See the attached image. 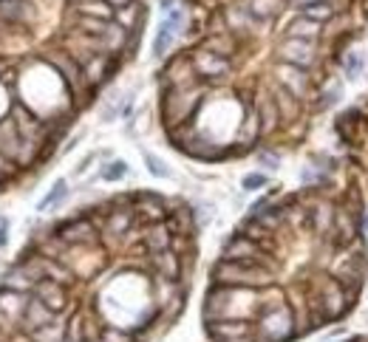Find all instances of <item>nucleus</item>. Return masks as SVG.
<instances>
[{
  "mask_svg": "<svg viewBox=\"0 0 368 342\" xmlns=\"http://www.w3.org/2000/svg\"><path fill=\"white\" fill-rule=\"evenodd\" d=\"M122 3H128V0H108V6H122Z\"/></svg>",
  "mask_w": 368,
  "mask_h": 342,
  "instance_id": "c9c22d12",
  "label": "nucleus"
},
{
  "mask_svg": "<svg viewBox=\"0 0 368 342\" xmlns=\"http://www.w3.org/2000/svg\"><path fill=\"white\" fill-rule=\"evenodd\" d=\"M43 60L49 62L57 74H62L65 85L68 88H82L85 85V77H82V65L68 54V51H57V54H43Z\"/></svg>",
  "mask_w": 368,
  "mask_h": 342,
  "instance_id": "423d86ee",
  "label": "nucleus"
},
{
  "mask_svg": "<svg viewBox=\"0 0 368 342\" xmlns=\"http://www.w3.org/2000/svg\"><path fill=\"white\" fill-rule=\"evenodd\" d=\"M100 175H102V181H119V178H125V175H128V164L122 162V158H117V162L105 164Z\"/></svg>",
  "mask_w": 368,
  "mask_h": 342,
  "instance_id": "cd10ccee",
  "label": "nucleus"
},
{
  "mask_svg": "<svg viewBox=\"0 0 368 342\" xmlns=\"http://www.w3.org/2000/svg\"><path fill=\"white\" fill-rule=\"evenodd\" d=\"M278 80H281V88H286L289 94H295L297 99L306 94V71L303 68L284 62V65H278Z\"/></svg>",
  "mask_w": 368,
  "mask_h": 342,
  "instance_id": "4468645a",
  "label": "nucleus"
},
{
  "mask_svg": "<svg viewBox=\"0 0 368 342\" xmlns=\"http://www.w3.org/2000/svg\"><path fill=\"white\" fill-rule=\"evenodd\" d=\"M258 158H261V162H264L269 170H275V167H278V156H275V153H261Z\"/></svg>",
  "mask_w": 368,
  "mask_h": 342,
  "instance_id": "473e14b6",
  "label": "nucleus"
},
{
  "mask_svg": "<svg viewBox=\"0 0 368 342\" xmlns=\"http://www.w3.org/2000/svg\"><path fill=\"white\" fill-rule=\"evenodd\" d=\"M32 294L37 300H43L54 314H62L65 306H68V289L62 283H57V280H37Z\"/></svg>",
  "mask_w": 368,
  "mask_h": 342,
  "instance_id": "9d476101",
  "label": "nucleus"
},
{
  "mask_svg": "<svg viewBox=\"0 0 368 342\" xmlns=\"http://www.w3.org/2000/svg\"><path fill=\"white\" fill-rule=\"evenodd\" d=\"M100 337L105 342H133V334L125 331V328H117V326H102L100 328Z\"/></svg>",
  "mask_w": 368,
  "mask_h": 342,
  "instance_id": "bb28decb",
  "label": "nucleus"
},
{
  "mask_svg": "<svg viewBox=\"0 0 368 342\" xmlns=\"http://www.w3.org/2000/svg\"><path fill=\"white\" fill-rule=\"evenodd\" d=\"M153 260V269H156V275L162 278V280H179V271H181V260L179 255L173 252V249H168V252H159V255H150Z\"/></svg>",
  "mask_w": 368,
  "mask_h": 342,
  "instance_id": "dca6fc26",
  "label": "nucleus"
},
{
  "mask_svg": "<svg viewBox=\"0 0 368 342\" xmlns=\"http://www.w3.org/2000/svg\"><path fill=\"white\" fill-rule=\"evenodd\" d=\"M193 68H196V74H201V77H213V80H218V77H224V74H229V60L227 57H218V54H213V51H198L196 57H193Z\"/></svg>",
  "mask_w": 368,
  "mask_h": 342,
  "instance_id": "f8f14e48",
  "label": "nucleus"
},
{
  "mask_svg": "<svg viewBox=\"0 0 368 342\" xmlns=\"http://www.w3.org/2000/svg\"><path fill=\"white\" fill-rule=\"evenodd\" d=\"M12 170H14V162H9V158L0 156V181H3V178H6Z\"/></svg>",
  "mask_w": 368,
  "mask_h": 342,
  "instance_id": "2f4dec72",
  "label": "nucleus"
},
{
  "mask_svg": "<svg viewBox=\"0 0 368 342\" xmlns=\"http://www.w3.org/2000/svg\"><path fill=\"white\" fill-rule=\"evenodd\" d=\"M301 12H303V17H309V20L320 23V20H329L334 9L326 3V0H320V3H306V6H301Z\"/></svg>",
  "mask_w": 368,
  "mask_h": 342,
  "instance_id": "393cba45",
  "label": "nucleus"
},
{
  "mask_svg": "<svg viewBox=\"0 0 368 342\" xmlns=\"http://www.w3.org/2000/svg\"><path fill=\"white\" fill-rule=\"evenodd\" d=\"M34 283H37V280H34L23 266H14L12 271H6V278H3V289L20 291V294H32V291H34Z\"/></svg>",
  "mask_w": 368,
  "mask_h": 342,
  "instance_id": "a211bd4d",
  "label": "nucleus"
},
{
  "mask_svg": "<svg viewBox=\"0 0 368 342\" xmlns=\"http://www.w3.org/2000/svg\"><path fill=\"white\" fill-rule=\"evenodd\" d=\"M224 260H249V263H261V266L269 269L264 246L255 243V241H249L246 235H233L224 243Z\"/></svg>",
  "mask_w": 368,
  "mask_h": 342,
  "instance_id": "20e7f679",
  "label": "nucleus"
},
{
  "mask_svg": "<svg viewBox=\"0 0 368 342\" xmlns=\"http://www.w3.org/2000/svg\"><path fill=\"white\" fill-rule=\"evenodd\" d=\"M88 342H105V339L102 337H94V339H88Z\"/></svg>",
  "mask_w": 368,
  "mask_h": 342,
  "instance_id": "e433bc0d",
  "label": "nucleus"
},
{
  "mask_svg": "<svg viewBox=\"0 0 368 342\" xmlns=\"http://www.w3.org/2000/svg\"><path fill=\"white\" fill-rule=\"evenodd\" d=\"M216 286H233V289H266L272 286V269L249 260H218L213 266Z\"/></svg>",
  "mask_w": 368,
  "mask_h": 342,
  "instance_id": "f257e3e1",
  "label": "nucleus"
},
{
  "mask_svg": "<svg viewBox=\"0 0 368 342\" xmlns=\"http://www.w3.org/2000/svg\"><path fill=\"white\" fill-rule=\"evenodd\" d=\"M65 195H68V184L60 178V181H54V187L45 193V198L37 204V210H40V212H49L51 207H60V204L65 201Z\"/></svg>",
  "mask_w": 368,
  "mask_h": 342,
  "instance_id": "412c9836",
  "label": "nucleus"
},
{
  "mask_svg": "<svg viewBox=\"0 0 368 342\" xmlns=\"http://www.w3.org/2000/svg\"><path fill=\"white\" fill-rule=\"evenodd\" d=\"M281 57H284V62H289V65L306 68V65H312V60H314V45H312V40H295V37H289V40L281 45Z\"/></svg>",
  "mask_w": 368,
  "mask_h": 342,
  "instance_id": "9b49d317",
  "label": "nucleus"
},
{
  "mask_svg": "<svg viewBox=\"0 0 368 342\" xmlns=\"http://www.w3.org/2000/svg\"><path fill=\"white\" fill-rule=\"evenodd\" d=\"M258 119H261V127L269 133L275 125H278V119H281V113H278V105H275V99L269 97V99H261V105H258Z\"/></svg>",
  "mask_w": 368,
  "mask_h": 342,
  "instance_id": "5701e85b",
  "label": "nucleus"
},
{
  "mask_svg": "<svg viewBox=\"0 0 368 342\" xmlns=\"http://www.w3.org/2000/svg\"><path fill=\"white\" fill-rule=\"evenodd\" d=\"M130 223H133V210H111L105 221V232L122 238L125 232H130Z\"/></svg>",
  "mask_w": 368,
  "mask_h": 342,
  "instance_id": "6ab92c4d",
  "label": "nucleus"
},
{
  "mask_svg": "<svg viewBox=\"0 0 368 342\" xmlns=\"http://www.w3.org/2000/svg\"><path fill=\"white\" fill-rule=\"evenodd\" d=\"M275 105H278V113H281V119H292L295 117V113H297V97L295 94H289V90L286 88H278V90H275Z\"/></svg>",
  "mask_w": 368,
  "mask_h": 342,
  "instance_id": "4be33fe9",
  "label": "nucleus"
},
{
  "mask_svg": "<svg viewBox=\"0 0 368 342\" xmlns=\"http://www.w3.org/2000/svg\"><path fill=\"white\" fill-rule=\"evenodd\" d=\"M295 331V314L284 300H275L261 308L255 320V337L258 342H286L292 339Z\"/></svg>",
  "mask_w": 368,
  "mask_h": 342,
  "instance_id": "f03ea898",
  "label": "nucleus"
},
{
  "mask_svg": "<svg viewBox=\"0 0 368 342\" xmlns=\"http://www.w3.org/2000/svg\"><path fill=\"white\" fill-rule=\"evenodd\" d=\"M363 74V57L357 54V51H352L349 57H346V77L349 80H357Z\"/></svg>",
  "mask_w": 368,
  "mask_h": 342,
  "instance_id": "7c9ffc66",
  "label": "nucleus"
},
{
  "mask_svg": "<svg viewBox=\"0 0 368 342\" xmlns=\"http://www.w3.org/2000/svg\"><path fill=\"white\" fill-rule=\"evenodd\" d=\"M207 334L216 342H258L252 320H213L207 323Z\"/></svg>",
  "mask_w": 368,
  "mask_h": 342,
  "instance_id": "7ed1b4c3",
  "label": "nucleus"
},
{
  "mask_svg": "<svg viewBox=\"0 0 368 342\" xmlns=\"http://www.w3.org/2000/svg\"><path fill=\"white\" fill-rule=\"evenodd\" d=\"M139 210H142L148 218H153V221H162V218H165V204H162V198H159V195H150V193H142V195H139Z\"/></svg>",
  "mask_w": 368,
  "mask_h": 342,
  "instance_id": "b1692460",
  "label": "nucleus"
},
{
  "mask_svg": "<svg viewBox=\"0 0 368 342\" xmlns=\"http://www.w3.org/2000/svg\"><path fill=\"white\" fill-rule=\"evenodd\" d=\"M269 184V178L264 175V173H249V175H244V181H241V187L246 190V193H255V190H261V187H266Z\"/></svg>",
  "mask_w": 368,
  "mask_h": 342,
  "instance_id": "c85d7f7f",
  "label": "nucleus"
},
{
  "mask_svg": "<svg viewBox=\"0 0 368 342\" xmlns=\"http://www.w3.org/2000/svg\"><path fill=\"white\" fill-rule=\"evenodd\" d=\"M320 34V23L309 20V17H297L289 23V37L295 40H314Z\"/></svg>",
  "mask_w": 368,
  "mask_h": 342,
  "instance_id": "aec40b11",
  "label": "nucleus"
},
{
  "mask_svg": "<svg viewBox=\"0 0 368 342\" xmlns=\"http://www.w3.org/2000/svg\"><path fill=\"white\" fill-rule=\"evenodd\" d=\"M57 320V314L45 306L43 300L32 297L29 294V303H26V311H23V320H20V331H26V334H34L45 326H51Z\"/></svg>",
  "mask_w": 368,
  "mask_h": 342,
  "instance_id": "0eeeda50",
  "label": "nucleus"
},
{
  "mask_svg": "<svg viewBox=\"0 0 368 342\" xmlns=\"http://www.w3.org/2000/svg\"><path fill=\"white\" fill-rule=\"evenodd\" d=\"M9 342H34V339H32L26 331H14V334L9 337Z\"/></svg>",
  "mask_w": 368,
  "mask_h": 342,
  "instance_id": "72a5a7b5",
  "label": "nucleus"
},
{
  "mask_svg": "<svg viewBox=\"0 0 368 342\" xmlns=\"http://www.w3.org/2000/svg\"><path fill=\"white\" fill-rule=\"evenodd\" d=\"M0 20L14 23V26H20V23H32L34 9H32L29 0H0Z\"/></svg>",
  "mask_w": 368,
  "mask_h": 342,
  "instance_id": "2eb2a0df",
  "label": "nucleus"
},
{
  "mask_svg": "<svg viewBox=\"0 0 368 342\" xmlns=\"http://www.w3.org/2000/svg\"><path fill=\"white\" fill-rule=\"evenodd\" d=\"M26 303H29V294L9 291V289L0 291V314L17 328H20V320H23V311H26Z\"/></svg>",
  "mask_w": 368,
  "mask_h": 342,
  "instance_id": "ddd939ff",
  "label": "nucleus"
},
{
  "mask_svg": "<svg viewBox=\"0 0 368 342\" xmlns=\"http://www.w3.org/2000/svg\"><path fill=\"white\" fill-rule=\"evenodd\" d=\"M173 243V232L168 230V223H156L145 232V249L150 255H159V252H168Z\"/></svg>",
  "mask_w": 368,
  "mask_h": 342,
  "instance_id": "f3484780",
  "label": "nucleus"
},
{
  "mask_svg": "<svg viewBox=\"0 0 368 342\" xmlns=\"http://www.w3.org/2000/svg\"><path fill=\"white\" fill-rule=\"evenodd\" d=\"M145 164H148V170L156 175V178H168L170 175V170L165 167V162L159 156H153V153H145Z\"/></svg>",
  "mask_w": 368,
  "mask_h": 342,
  "instance_id": "c756f323",
  "label": "nucleus"
},
{
  "mask_svg": "<svg viewBox=\"0 0 368 342\" xmlns=\"http://www.w3.org/2000/svg\"><path fill=\"white\" fill-rule=\"evenodd\" d=\"M57 238H62L68 246H94L97 243V230L88 218H74V221L60 226Z\"/></svg>",
  "mask_w": 368,
  "mask_h": 342,
  "instance_id": "6e6552de",
  "label": "nucleus"
},
{
  "mask_svg": "<svg viewBox=\"0 0 368 342\" xmlns=\"http://www.w3.org/2000/svg\"><path fill=\"white\" fill-rule=\"evenodd\" d=\"M181 23H184L181 9H170V14L165 17V23H162V26H159V32H156L153 57H165V54H168V49H170L173 40H176V34L181 32Z\"/></svg>",
  "mask_w": 368,
  "mask_h": 342,
  "instance_id": "1a4fd4ad",
  "label": "nucleus"
},
{
  "mask_svg": "<svg viewBox=\"0 0 368 342\" xmlns=\"http://www.w3.org/2000/svg\"><path fill=\"white\" fill-rule=\"evenodd\" d=\"M3 243H6V223L0 221V246H3Z\"/></svg>",
  "mask_w": 368,
  "mask_h": 342,
  "instance_id": "f704fd0d",
  "label": "nucleus"
},
{
  "mask_svg": "<svg viewBox=\"0 0 368 342\" xmlns=\"http://www.w3.org/2000/svg\"><path fill=\"white\" fill-rule=\"evenodd\" d=\"M80 12H82V17H97V20H111V14H113L111 6L100 3V0H94V3H82Z\"/></svg>",
  "mask_w": 368,
  "mask_h": 342,
  "instance_id": "a878e982",
  "label": "nucleus"
},
{
  "mask_svg": "<svg viewBox=\"0 0 368 342\" xmlns=\"http://www.w3.org/2000/svg\"><path fill=\"white\" fill-rule=\"evenodd\" d=\"M349 303H352L349 300V291L343 289L337 280H332V283H326L323 291H320V300H317L320 317H323V320H337V317L346 314Z\"/></svg>",
  "mask_w": 368,
  "mask_h": 342,
  "instance_id": "39448f33",
  "label": "nucleus"
}]
</instances>
